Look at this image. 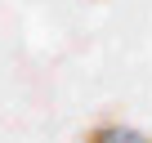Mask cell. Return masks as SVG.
Segmentation results:
<instances>
[{
    "mask_svg": "<svg viewBox=\"0 0 152 143\" xmlns=\"http://www.w3.org/2000/svg\"><path fill=\"white\" fill-rule=\"evenodd\" d=\"M85 143H152V134H143L125 121H99V125H90Z\"/></svg>",
    "mask_w": 152,
    "mask_h": 143,
    "instance_id": "6da1fadb",
    "label": "cell"
}]
</instances>
